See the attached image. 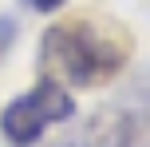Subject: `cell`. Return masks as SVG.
<instances>
[{"label":"cell","instance_id":"obj_2","mask_svg":"<svg viewBox=\"0 0 150 147\" xmlns=\"http://www.w3.org/2000/svg\"><path fill=\"white\" fill-rule=\"evenodd\" d=\"M75 115V100L71 92L59 84V80L44 76L32 92L16 95L4 111H0V131L12 147H32L44 139V131L52 123H63V119Z\"/></svg>","mask_w":150,"mask_h":147},{"label":"cell","instance_id":"obj_5","mask_svg":"<svg viewBox=\"0 0 150 147\" xmlns=\"http://www.w3.org/2000/svg\"><path fill=\"white\" fill-rule=\"evenodd\" d=\"M63 4L67 0H24V8H32V12H59Z\"/></svg>","mask_w":150,"mask_h":147},{"label":"cell","instance_id":"obj_1","mask_svg":"<svg viewBox=\"0 0 150 147\" xmlns=\"http://www.w3.org/2000/svg\"><path fill=\"white\" fill-rule=\"evenodd\" d=\"M127 64L122 44L99 36L91 24H52L40 44V68L44 76L59 80L63 87H91L99 80H111Z\"/></svg>","mask_w":150,"mask_h":147},{"label":"cell","instance_id":"obj_3","mask_svg":"<svg viewBox=\"0 0 150 147\" xmlns=\"http://www.w3.org/2000/svg\"><path fill=\"white\" fill-rule=\"evenodd\" d=\"M75 147H150V108L107 103L83 123Z\"/></svg>","mask_w":150,"mask_h":147},{"label":"cell","instance_id":"obj_4","mask_svg":"<svg viewBox=\"0 0 150 147\" xmlns=\"http://www.w3.org/2000/svg\"><path fill=\"white\" fill-rule=\"evenodd\" d=\"M16 32H20V24L12 20V16H0V56L12 48V40H16Z\"/></svg>","mask_w":150,"mask_h":147},{"label":"cell","instance_id":"obj_6","mask_svg":"<svg viewBox=\"0 0 150 147\" xmlns=\"http://www.w3.org/2000/svg\"><path fill=\"white\" fill-rule=\"evenodd\" d=\"M32 147H36V143H32ZM55 147H75V139H63V143H55Z\"/></svg>","mask_w":150,"mask_h":147}]
</instances>
